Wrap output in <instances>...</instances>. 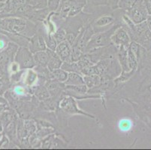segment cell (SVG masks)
I'll return each mask as SVG.
<instances>
[{
	"label": "cell",
	"instance_id": "1",
	"mask_svg": "<svg viewBox=\"0 0 151 150\" xmlns=\"http://www.w3.org/2000/svg\"><path fill=\"white\" fill-rule=\"evenodd\" d=\"M0 27L4 31L17 33L30 38L36 33L38 23L23 17L10 16L0 18Z\"/></svg>",
	"mask_w": 151,
	"mask_h": 150
},
{
	"label": "cell",
	"instance_id": "2",
	"mask_svg": "<svg viewBox=\"0 0 151 150\" xmlns=\"http://www.w3.org/2000/svg\"><path fill=\"white\" fill-rule=\"evenodd\" d=\"M99 70V74L101 77V81L114 80L120 76L122 68L117 58L106 59L100 60L96 63Z\"/></svg>",
	"mask_w": 151,
	"mask_h": 150
},
{
	"label": "cell",
	"instance_id": "3",
	"mask_svg": "<svg viewBox=\"0 0 151 150\" xmlns=\"http://www.w3.org/2000/svg\"><path fill=\"white\" fill-rule=\"evenodd\" d=\"M121 26V24H114L110 29L106 31L99 32L95 33L94 35L91 38L88 44H86V48L84 50V53L93 50L97 49V48L102 47L108 46L111 44V36L113 35L116 29Z\"/></svg>",
	"mask_w": 151,
	"mask_h": 150
},
{
	"label": "cell",
	"instance_id": "4",
	"mask_svg": "<svg viewBox=\"0 0 151 150\" xmlns=\"http://www.w3.org/2000/svg\"><path fill=\"white\" fill-rule=\"evenodd\" d=\"M59 108H60V110H61L63 112L65 113L70 114V115H75V114H78V115L86 116L87 117L92 118V119H96L94 116L81 111V110L78 107L77 101H75V98L72 97V96H63V97L60 99V102H59Z\"/></svg>",
	"mask_w": 151,
	"mask_h": 150
},
{
	"label": "cell",
	"instance_id": "5",
	"mask_svg": "<svg viewBox=\"0 0 151 150\" xmlns=\"http://www.w3.org/2000/svg\"><path fill=\"white\" fill-rule=\"evenodd\" d=\"M14 61L18 63L21 70L34 68L35 67L33 53L27 47H20L18 48L14 56Z\"/></svg>",
	"mask_w": 151,
	"mask_h": 150
},
{
	"label": "cell",
	"instance_id": "6",
	"mask_svg": "<svg viewBox=\"0 0 151 150\" xmlns=\"http://www.w3.org/2000/svg\"><path fill=\"white\" fill-rule=\"evenodd\" d=\"M124 14L127 15L135 24L146 21L149 15L145 7L144 0H137L134 6L129 10L125 11Z\"/></svg>",
	"mask_w": 151,
	"mask_h": 150
},
{
	"label": "cell",
	"instance_id": "7",
	"mask_svg": "<svg viewBox=\"0 0 151 150\" xmlns=\"http://www.w3.org/2000/svg\"><path fill=\"white\" fill-rule=\"evenodd\" d=\"M45 30V26H44V28H38V27L36 33L29 38L28 48L32 53L41 51V50H46L47 48L46 43H45V38H44Z\"/></svg>",
	"mask_w": 151,
	"mask_h": 150
},
{
	"label": "cell",
	"instance_id": "8",
	"mask_svg": "<svg viewBox=\"0 0 151 150\" xmlns=\"http://www.w3.org/2000/svg\"><path fill=\"white\" fill-rule=\"evenodd\" d=\"M18 48L19 45L11 42L3 50L0 51V66L2 68L8 69L9 64L14 60V56Z\"/></svg>",
	"mask_w": 151,
	"mask_h": 150
},
{
	"label": "cell",
	"instance_id": "9",
	"mask_svg": "<svg viewBox=\"0 0 151 150\" xmlns=\"http://www.w3.org/2000/svg\"><path fill=\"white\" fill-rule=\"evenodd\" d=\"M111 39L112 44H114L118 48H120V47H125L126 48H128L131 42V38L128 32L126 29L122 26V24L115 31L113 35L111 36Z\"/></svg>",
	"mask_w": 151,
	"mask_h": 150
},
{
	"label": "cell",
	"instance_id": "10",
	"mask_svg": "<svg viewBox=\"0 0 151 150\" xmlns=\"http://www.w3.org/2000/svg\"><path fill=\"white\" fill-rule=\"evenodd\" d=\"M22 83L27 87H33L38 85V74L34 68L24 70L22 76Z\"/></svg>",
	"mask_w": 151,
	"mask_h": 150
},
{
	"label": "cell",
	"instance_id": "11",
	"mask_svg": "<svg viewBox=\"0 0 151 150\" xmlns=\"http://www.w3.org/2000/svg\"><path fill=\"white\" fill-rule=\"evenodd\" d=\"M71 49L72 46L67 41H64L57 44L55 52L63 62L69 61L71 60Z\"/></svg>",
	"mask_w": 151,
	"mask_h": 150
},
{
	"label": "cell",
	"instance_id": "12",
	"mask_svg": "<svg viewBox=\"0 0 151 150\" xmlns=\"http://www.w3.org/2000/svg\"><path fill=\"white\" fill-rule=\"evenodd\" d=\"M47 52L48 53L49 60L47 63V68L50 71H54L55 69L61 68L63 61L61 60V58L56 53V52L52 50L47 48Z\"/></svg>",
	"mask_w": 151,
	"mask_h": 150
},
{
	"label": "cell",
	"instance_id": "13",
	"mask_svg": "<svg viewBox=\"0 0 151 150\" xmlns=\"http://www.w3.org/2000/svg\"><path fill=\"white\" fill-rule=\"evenodd\" d=\"M70 5L68 17H74L82 11L86 5V0H68Z\"/></svg>",
	"mask_w": 151,
	"mask_h": 150
},
{
	"label": "cell",
	"instance_id": "14",
	"mask_svg": "<svg viewBox=\"0 0 151 150\" xmlns=\"http://www.w3.org/2000/svg\"><path fill=\"white\" fill-rule=\"evenodd\" d=\"M115 22L114 17L112 14H105L101 16L92 23L93 29L105 28L108 26L114 24Z\"/></svg>",
	"mask_w": 151,
	"mask_h": 150
},
{
	"label": "cell",
	"instance_id": "15",
	"mask_svg": "<svg viewBox=\"0 0 151 150\" xmlns=\"http://www.w3.org/2000/svg\"><path fill=\"white\" fill-rule=\"evenodd\" d=\"M116 58L121 66L122 71L123 72L129 71L130 69L128 63V48H126L125 47H120L118 50Z\"/></svg>",
	"mask_w": 151,
	"mask_h": 150
},
{
	"label": "cell",
	"instance_id": "16",
	"mask_svg": "<svg viewBox=\"0 0 151 150\" xmlns=\"http://www.w3.org/2000/svg\"><path fill=\"white\" fill-rule=\"evenodd\" d=\"M33 57L35 66L47 67L49 56L47 50H41V51H38L33 53Z\"/></svg>",
	"mask_w": 151,
	"mask_h": 150
},
{
	"label": "cell",
	"instance_id": "17",
	"mask_svg": "<svg viewBox=\"0 0 151 150\" xmlns=\"http://www.w3.org/2000/svg\"><path fill=\"white\" fill-rule=\"evenodd\" d=\"M65 85H82L84 84L83 76L81 73L69 72L66 81L64 83Z\"/></svg>",
	"mask_w": 151,
	"mask_h": 150
},
{
	"label": "cell",
	"instance_id": "18",
	"mask_svg": "<svg viewBox=\"0 0 151 150\" xmlns=\"http://www.w3.org/2000/svg\"><path fill=\"white\" fill-rule=\"evenodd\" d=\"M134 124L130 118H123L117 122V128L122 133H128L132 129Z\"/></svg>",
	"mask_w": 151,
	"mask_h": 150
},
{
	"label": "cell",
	"instance_id": "19",
	"mask_svg": "<svg viewBox=\"0 0 151 150\" xmlns=\"http://www.w3.org/2000/svg\"><path fill=\"white\" fill-rule=\"evenodd\" d=\"M84 84L89 89L95 87L101 83V77L99 75L95 74V75H84L83 76Z\"/></svg>",
	"mask_w": 151,
	"mask_h": 150
},
{
	"label": "cell",
	"instance_id": "20",
	"mask_svg": "<svg viewBox=\"0 0 151 150\" xmlns=\"http://www.w3.org/2000/svg\"><path fill=\"white\" fill-rule=\"evenodd\" d=\"M44 38H45V43H46L47 47L50 50H52L53 51H55L58 44H57V41H56L54 37H53V34H50V33L47 32L46 29H45V32H44Z\"/></svg>",
	"mask_w": 151,
	"mask_h": 150
},
{
	"label": "cell",
	"instance_id": "21",
	"mask_svg": "<svg viewBox=\"0 0 151 150\" xmlns=\"http://www.w3.org/2000/svg\"><path fill=\"white\" fill-rule=\"evenodd\" d=\"M61 68L66 71L67 72H78L81 73V70L79 68L78 62H73L71 60L69 61H64L61 66Z\"/></svg>",
	"mask_w": 151,
	"mask_h": 150
},
{
	"label": "cell",
	"instance_id": "22",
	"mask_svg": "<svg viewBox=\"0 0 151 150\" xmlns=\"http://www.w3.org/2000/svg\"><path fill=\"white\" fill-rule=\"evenodd\" d=\"M52 76L53 79L57 80L62 83H65L68 76V72L63 70V68H57L52 71Z\"/></svg>",
	"mask_w": 151,
	"mask_h": 150
},
{
	"label": "cell",
	"instance_id": "23",
	"mask_svg": "<svg viewBox=\"0 0 151 150\" xmlns=\"http://www.w3.org/2000/svg\"><path fill=\"white\" fill-rule=\"evenodd\" d=\"M53 35L56 41H57V44L63 42L64 41H66L67 31L64 27H60V29L56 30V32L53 33Z\"/></svg>",
	"mask_w": 151,
	"mask_h": 150
},
{
	"label": "cell",
	"instance_id": "24",
	"mask_svg": "<svg viewBox=\"0 0 151 150\" xmlns=\"http://www.w3.org/2000/svg\"><path fill=\"white\" fill-rule=\"evenodd\" d=\"M137 0H119L118 1V8H120L123 11L131 9L134 5Z\"/></svg>",
	"mask_w": 151,
	"mask_h": 150
},
{
	"label": "cell",
	"instance_id": "25",
	"mask_svg": "<svg viewBox=\"0 0 151 150\" xmlns=\"http://www.w3.org/2000/svg\"><path fill=\"white\" fill-rule=\"evenodd\" d=\"M81 74L83 76H84V75H95V74L99 75V74L98 68H97V66L96 64L87 66L86 68H83V69L81 71Z\"/></svg>",
	"mask_w": 151,
	"mask_h": 150
},
{
	"label": "cell",
	"instance_id": "26",
	"mask_svg": "<svg viewBox=\"0 0 151 150\" xmlns=\"http://www.w3.org/2000/svg\"><path fill=\"white\" fill-rule=\"evenodd\" d=\"M29 5L36 10L47 8V0H29Z\"/></svg>",
	"mask_w": 151,
	"mask_h": 150
},
{
	"label": "cell",
	"instance_id": "27",
	"mask_svg": "<svg viewBox=\"0 0 151 150\" xmlns=\"http://www.w3.org/2000/svg\"><path fill=\"white\" fill-rule=\"evenodd\" d=\"M10 87V81L6 78H0V96L3 95Z\"/></svg>",
	"mask_w": 151,
	"mask_h": 150
},
{
	"label": "cell",
	"instance_id": "28",
	"mask_svg": "<svg viewBox=\"0 0 151 150\" xmlns=\"http://www.w3.org/2000/svg\"><path fill=\"white\" fill-rule=\"evenodd\" d=\"M83 53V52L81 49L76 47H72L71 54V60L73 62H78L81 59Z\"/></svg>",
	"mask_w": 151,
	"mask_h": 150
},
{
	"label": "cell",
	"instance_id": "29",
	"mask_svg": "<svg viewBox=\"0 0 151 150\" xmlns=\"http://www.w3.org/2000/svg\"><path fill=\"white\" fill-rule=\"evenodd\" d=\"M61 0H47V8L50 11H57L60 7Z\"/></svg>",
	"mask_w": 151,
	"mask_h": 150
},
{
	"label": "cell",
	"instance_id": "30",
	"mask_svg": "<svg viewBox=\"0 0 151 150\" xmlns=\"http://www.w3.org/2000/svg\"><path fill=\"white\" fill-rule=\"evenodd\" d=\"M8 69H9V71H10L12 74H14V73H16V72H18L19 71H20V65H19L18 63L17 62H15L14 60L13 62H12L9 64V67H8Z\"/></svg>",
	"mask_w": 151,
	"mask_h": 150
},
{
	"label": "cell",
	"instance_id": "31",
	"mask_svg": "<svg viewBox=\"0 0 151 150\" xmlns=\"http://www.w3.org/2000/svg\"><path fill=\"white\" fill-rule=\"evenodd\" d=\"M145 7L149 15H151V0H144Z\"/></svg>",
	"mask_w": 151,
	"mask_h": 150
},
{
	"label": "cell",
	"instance_id": "32",
	"mask_svg": "<svg viewBox=\"0 0 151 150\" xmlns=\"http://www.w3.org/2000/svg\"><path fill=\"white\" fill-rule=\"evenodd\" d=\"M5 38H0V51H2L8 46L9 43L5 41Z\"/></svg>",
	"mask_w": 151,
	"mask_h": 150
},
{
	"label": "cell",
	"instance_id": "33",
	"mask_svg": "<svg viewBox=\"0 0 151 150\" xmlns=\"http://www.w3.org/2000/svg\"><path fill=\"white\" fill-rule=\"evenodd\" d=\"M9 103H1L0 104V114L4 111L9 110Z\"/></svg>",
	"mask_w": 151,
	"mask_h": 150
},
{
	"label": "cell",
	"instance_id": "34",
	"mask_svg": "<svg viewBox=\"0 0 151 150\" xmlns=\"http://www.w3.org/2000/svg\"><path fill=\"white\" fill-rule=\"evenodd\" d=\"M147 24V27L149 28V29L150 30L151 32V15H148L147 18L146 20Z\"/></svg>",
	"mask_w": 151,
	"mask_h": 150
},
{
	"label": "cell",
	"instance_id": "35",
	"mask_svg": "<svg viewBox=\"0 0 151 150\" xmlns=\"http://www.w3.org/2000/svg\"><path fill=\"white\" fill-rule=\"evenodd\" d=\"M5 5V3H4V2H0V14H1V12L2 11V10H3Z\"/></svg>",
	"mask_w": 151,
	"mask_h": 150
},
{
	"label": "cell",
	"instance_id": "36",
	"mask_svg": "<svg viewBox=\"0 0 151 150\" xmlns=\"http://www.w3.org/2000/svg\"><path fill=\"white\" fill-rule=\"evenodd\" d=\"M67 1H68V0H61V3H64V2H67ZM61 3H60V4H61Z\"/></svg>",
	"mask_w": 151,
	"mask_h": 150
},
{
	"label": "cell",
	"instance_id": "37",
	"mask_svg": "<svg viewBox=\"0 0 151 150\" xmlns=\"http://www.w3.org/2000/svg\"><path fill=\"white\" fill-rule=\"evenodd\" d=\"M7 2V0H0V2H4V3H5V2Z\"/></svg>",
	"mask_w": 151,
	"mask_h": 150
},
{
	"label": "cell",
	"instance_id": "38",
	"mask_svg": "<svg viewBox=\"0 0 151 150\" xmlns=\"http://www.w3.org/2000/svg\"><path fill=\"white\" fill-rule=\"evenodd\" d=\"M2 32H3V29H2V28L0 27V34H2Z\"/></svg>",
	"mask_w": 151,
	"mask_h": 150
},
{
	"label": "cell",
	"instance_id": "39",
	"mask_svg": "<svg viewBox=\"0 0 151 150\" xmlns=\"http://www.w3.org/2000/svg\"><path fill=\"white\" fill-rule=\"evenodd\" d=\"M2 131V128H1V126H0V131Z\"/></svg>",
	"mask_w": 151,
	"mask_h": 150
},
{
	"label": "cell",
	"instance_id": "40",
	"mask_svg": "<svg viewBox=\"0 0 151 150\" xmlns=\"http://www.w3.org/2000/svg\"><path fill=\"white\" fill-rule=\"evenodd\" d=\"M0 137H1V135H0Z\"/></svg>",
	"mask_w": 151,
	"mask_h": 150
}]
</instances>
